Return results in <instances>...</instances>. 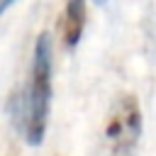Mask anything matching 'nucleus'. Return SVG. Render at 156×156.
<instances>
[{
  "instance_id": "obj_4",
  "label": "nucleus",
  "mask_w": 156,
  "mask_h": 156,
  "mask_svg": "<svg viewBox=\"0 0 156 156\" xmlns=\"http://www.w3.org/2000/svg\"><path fill=\"white\" fill-rule=\"evenodd\" d=\"M12 5H15V0H0V17H2V15L12 7Z\"/></svg>"
},
{
  "instance_id": "obj_3",
  "label": "nucleus",
  "mask_w": 156,
  "mask_h": 156,
  "mask_svg": "<svg viewBox=\"0 0 156 156\" xmlns=\"http://www.w3.org/2000/svg\"><path fill=\"white\" fill-rule=\"evenodd\" d=\"M85 2L88 0H66V5H63L58 34H61L63 49H68V51L80 44V37H83V29H85V17H88Z\"/></svg>"
},
{
  "instance_id": "obj_2",
  "label": "nucleus",
  "mask_w": 156,
  "mask_h": 156,
  "mask_svg": "<svg viewBox=\"0 0 156 156\" xmlns=\"http://www.w3.org/2000/svg\"><path fill=\"white\" fill-rule=\"evenodd\" d=\"M141 105L134 93H119L102 122L98 156H136L141 139Z\"/></svg>"
},
{
  "instance_id": "obj_1",
  "label": "nucleus",
  "mask_w": 156,
  "mask_h": 156,
  "mask_svg": "<svg viewBox=\"0 0 156 156\" xmlns=\"http://www.w3.org/2000/svg\"><path fill=\"white\" fill-rule=\"evenodd\" d=\"M51 98H54V39L49 32H41L34 41L27 85L17 93L12 102V122L29 146H41V141L46 139Z\"/></svg>"
},
{
  "instance_id": "obj_5",
  "label": "nucleus",
  "mask_w": 156,
  "mask_h": 156,
  "mask_svg": "<svg viewBox=\"0 0 156 156\" xmlns=\"http://www.w3.org/2000/svg\"><path fill=\"white\" fill-rule=\"evenodd\" d=\"M93 2H95V5H100V7H102V5H107V0H93Z\"/></svg>"
}]
</instances>
